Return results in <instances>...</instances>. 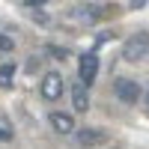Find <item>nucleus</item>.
I'll use <instances>...</instances> for the list:
<instances>
[{
	"instance_id": "obj_1",
	"label": "nucleus",
	"mask_w": 149,
	"mask_h": 149,
	"mask_svg": "<svg viewBox=\"0 0 149 149\" xmlns=\"http://www.w3.org/2000/svg\"><path fill=\"white\" fill-rule=\"evenodd\" d=\"M122 60L125 63H146L149 60V33H134L122 45Z\"/></svg>"
},
{
	"instance_id": "obj_2",
	"label": "nucleus",
	"mask_w": 149,
	"mask_h": 149,
	"mask_svg": "<svg viewBox=\"0 0 149 149\" xmlns=\"http://www.w3.org/2000/svg\"><path fill=\"white\" fill-rule=\"evenodd\" d=\"M63 74L60 72H45L42 74V84H39V93H42V98L45 102H57L60 95H63Z\"/></svg>"
},
{
	"instance_id": "obj_3",
	"label": "nucleus",
	"mask_w": 149,
	"mask_h": 149,
	"mask_svg": "<svg viewBox=\"0 0 149 149\" xmlns=\"http://www.w3.org/2000/svg\"><path fill=\"white\" fill-rule=\"evenodd\" d=\"M113 95L119 98L122 104H134L140 98V84L131 81V78H116L113 81Z\"/></svg>"
},
{
	"instance_id": "obj_4",
	"label": "nucleus",
	"mask_w": 149,
	"mask_h": 149,
	"mask_svg": "<svg viewBox=\"0 0 149 149\" xmlns=\"http://www.w3.org/2000/svg\"><path fill=\"white\" fill-rule=\"evenodd\" d=\"M78 74H81V81L90 86L95 81V74H98V57L95 54H81L78 60Z\"/></svg>"
},
{
	"instance_id": "obj_5",
	"label": "nucleus",
	"mask_w": 149,
	"mask_h": 149,
	"mask_svg": "<svg viewBox=\"0 0 149 149\" xmlns=\"http://www.w3.org/2000/svg\"><path fill=\"white\" fill-rule=\"evenodd\" d=\"M69 15L78 21V24H95L98 18H102V9H98V6H90V3H78Z\"/></svg>"
},
{
	"instance_id": "obj_6",
	"label": "nucleus",
	"mask_w": 149,
	"mask_h": 149,
	"mask_svg": "<svg viewBox=\"0 0 149 149\" xmlns=\"http://www.w3.org/2000/svg\"><path fill=\"white\" fill-rule=\"evenodd\" d=\"M48 122H51L54 131H60V134H74V116L66 113V110H54V113H48Z\"/></svg>"
},
{
	"instance_id": "obj_7",
	"label": "nucleus",
	"mask_w": 149,
	"mask_h": 149,
	"mask_svg": "<svg viewBox=\"0 0 149 149\" xmlns=\"http://www.w3.org/2000/svg\"><path fill=\"white\" fill-rule=\"evenodd\" d=\"M102 140H104V134L98 128H78V134H74V143H78L81 149H90V146L102 143Z\"/></svg>"
},
{
	"instance_id": "obj_8",
	"label": "nucleus",
	"mask_w": 149,
	"mask_h": 149,
	"mask_svg": "<svg viewBox=\"0 0 149 149\" xmlns=\"http://www.w3.org/2000/svg\"><path fill=\"white\" fill-rule=\"evenodd\" d=\"M72 102H74V107H78V113H86V110H90V93H86V84L84 81H74Z\"/></svg>"
},
{
	"instance_id": "obj_9",
	"label": "nucleus",
	"mask_w": 149,
	"mask_h": 149,
	"mask_svg": "<svg viewBox=\"0 0 149 149\" xmlns=\"http://www.w3.org/2000/svg\"><path fill=\"white\" fill-rule=\"evenodd\" d=\"M15 63H9V60H6V63H0V86H3V90H9V86H12V81H15Z\"/></svg>"
},
{
	"instance_id": "obj_10",
	"label": "nucleus",
	"mask_w": 149,
	"mask_h": 149,
	"mask_svg": "<svg viewBox=\"0 0 149 149\" xmlns=\"http://www.w3.org/2000/svg\"><path fill=\"white\" fill-rule=\"evenodd\" d=\"M12 48H15V39H12V36H0V51H3V54H9Z\"/></svg>"
},
{
	"instance_id": "obj_11",
	"label": "nucleus",
	"mask_w": 149,
	"mask_h": 149,
	"mask_svg": "<svg viewBox=\"0 0 149 149\" xmlns=\"http://www.w3.org/2000/svg\"><path fill=\"white\" fill-rule=\"evenodd\" d=\"M9 140H12V131L0 125V143H9Z\"/></svg>"
},
{
	"instance_id": "obj_12",
	"label": "nucleus",
	"mask_w": 149,
	"mask_h": 149,
	"mask_svg": "<svg viewBox=\"0 0 149 149\" xmlns=\"http://www.w3.org/2000/svg\"><path fill=\"white\" fill-rule=\"evenodd\" d=\"M30 6H42V3H48V0H27Z\"/></svg>"
},
{
	"instance_id": "obj_13",
	"label": "nucleus",
	"mask_w": 149,
	"mask_h": 149,
	"mask_svg": "<svg viewBox=\"0 0 149 149\" xmlns=\"http://www.w3.org/2000/svg\"><path fill=\"white\" fill-rule=\"evenodd\" d=\"M146 110H149V90H146Z\"/></svg>"
}]
</instances>
